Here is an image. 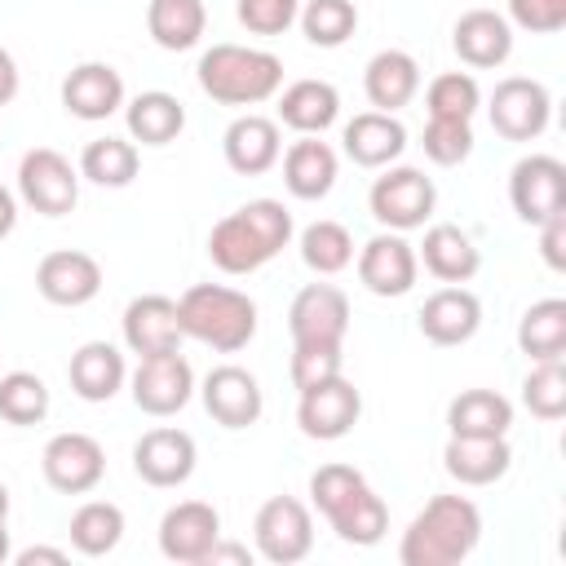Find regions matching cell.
<instances>
[{
  "instance_id": "6da1fadb",
  "label": "cell",
  "mask_w": 566,
  "mask_h": 566,
  "mask_svg": "<svg viewBox=\"0 0 566 566\" xmlns=\"http://www.w3.org/2000/svg\"><path fill=\"white\" fill-rule=\"evenodd\" d=\"M292 212L283 199H248L208 234V256L221 274H252L292 243Z\"/></svg>"
},
{
  "instance_id": "7a4b0ae2",
  "label": "cell",
  "mask_w": 566,
  "mask_h": 566,
  "mask_svg": "<svg viewBox=\"0 0 566 566\" xmlns=\"http://www.w3.org/2000/svg\"><path fill=\"white\" fill-rule=\"evenodd\" d=\"M310 500L314 509L327 517V526L345 539V544H358V548H371L385 539L389 531V509L385 500L371 491V482L354 469V464H318L310 473Z\"/></svg>"
},
{
  "instance_id": "3957f363",
  "label": "cell",
  "mask_w": 566,
  "mask_h": 566,
  "mask_svg": "<svg viewBox=\"0 0 566 566\" xmlns=\"http://www.w3.org/2000/svg\"><path fill=\"white\" fill-rule=\"evenodd\" d=\"M482 539V513L469 495H433L402 531V566H455Z\"/></svg>"
},
{
  "instance_id": "277c9868",
  "label": "cell",
  "mask_w": 566,
  "mask_h": 566,
  "mask_svg": "<svg viewBox=\"0 0 566 566\" xmlns=\"http://www.w3.org/2000/svg\"><path fill=\"white\" fill-rule=\"evenodd\" d=\"M199 88L221 106H261L283 88V62L252 44H212L199 66Z\"/></svg>"
},
{
  "instance_id": "5b68a950",
  "label": "cell",
  "mask_w": 566,
  "mask_h": 566,
  "mask_svg": "<svg viewBox=\"0 0 566 566\" xmlns=\"http://www.w3.org/2000/svg\"><path fill=\"white\" fill-rule=\"evenodd\" d=\"M181 332L217 354H234L256 336V301L226 283H195L177 301Z\"/></svg>"
},
{
  "instance_id": "8992f818",
  "label": "cell",
  "mask_w": 566,
  "mask_h": 566,
  "mask_svg": "<svg viewBox=\"0 0 566 566\" xmlns=\"http://www.w3.org/2000/svg\"><path fill=\"white\" fill-rule=\"evenodd\" d=\"M433 203H438L433 181H429L420 168H411V164L385 168V172L371 181V190H367L371 217H376L385 230H398V234L420 230V226L433 217Z\"/></svg>"
},
{
  "instance_id": "52a82bcc",
  "label": "cell",
  "mask_w": 566,
  "mask_h": 566,
  "mask_svg": "<svg viewBox=\"0 0 566 566\" xmlns=\"http://www.w3.org/2000/svg\"><path fill=\"white\" fill-rule=\"evenodd\" d=\"M18 195L40 217H66L80 203V168L62 150L35 146L18 164Z\"/></svg>"
},
{
  "instance_id": "ba28073f",
  "label": "cell",
  "mask_w": 566,
  "mask_h": 566,
  "mask_svg": "<svg viewBox=\"0 0 566 566\" xmlns=\"http://www.w3.org/2000/svg\"><path fill=\"white\" fill-rule=\"evenodd\" d=\"M252 539H256V553L274 566H296L310 557L314 548V522H310V509L296 500V495H270L256 517H252Z\"/></svg>"
},
{
  "instance_id": "9c48e42d",
  "label": "cell",
  "mask_w": 566,
  "mask_h": 566,
  "mask_svg": "<svg viewBox=\"0 0 566 566\" xmlns=\"http://www.w3.org/2000/svg\"><path fill=\"white\" fill-rule=\"evenodd\" d=\"M486 115H491V128L504 142H535L553 119V97L539 80L509 75V80L495 84V93L486 102Z\"/></svg>"
},
{
  "instance_id": "30bf717a",
  "label": "cell",
  "mask_w": 566,
  "mask_h": 566,
  "mask_svg": "<svg viewBox=\"0 0 566 566\" xmlns=\"http://www.w3.org/2000/svg\"><path fill=\"white\" fill-rule=\"evenodd\" d=\"M40 469H44V482L53 491H62V495H88L106 478V451H102V442L93 433L66 429V433H53L44 442Z\"/></svg>"
},
{
  "instance_id": "8fae6325",
  "label": "cell",
  "mask_w": 566,
  "mask_h": 566,
  "mask_svg": "<svg viewBox=\"0 0 566 566\" xmlns=\"http://www.w3.org/2000/svg\"><path fill=\"white\" fill-rule=\"evenodd\" d=\"M292 345H345L349 296L336 283H305L287 305Z\"/></svg>"
},
{
  "instance_id": "7c38bea8",
  "label": "cell",
  "mask_w": 566,
  "mask_h": 566,
  "mask_svg": "<svg viewBox=\"0 0 566 566\" xmlns=\"http://www.w3.org/2000/svg\"><path fill=\"white\" fill-rule=\"evenodd\" d=\"M509 203L526 226L548 221L566 208V164L557 155H526L509 172Z\"/></svg>"
},
{
  "instance_id": "4fadbf2b",
  "label": "cell",
  "mask_w": 566,
  "mask_h": 566,
  "mask_svg": "<svg viewBox=\"0 0 566 566\" xmlns=\"http://www.w3.org/2000/svg\"><path fill=\"white\" fill-rule=\"evenodd\" d=\"M358 416H363V394L354 389V380H345V371L332 376V380H323V385L301 389L296 424H301V433L314 438V442H336V438H345V433L358 424Z\"/></svg>"
},
{
  "instance_id": "5bb4252c",
  "label": "cell",
  "mask_w": 566,
  "mask_h": 566,
  "mask_svg": "<svg viewBox=\"0 0 566 566\" xmlns=\"http://www.w3.org/2000/svg\"><path fill=\"white\" fill-rule=\"evenodd\" d=\"M195 394V367L181 358V349L137 358L133 371V402L146 416H177Z\"/></svg>"
},
{
  "instance_id": "9a60e30c",
  "label": "cell",
  "mask_w": 566,
  "mask_h": 566,
  "mask_svg": "<svg viewBox=\"0 0 566 566\" xmlns=\"http://www.w3.org/2000/svg\"><path fill=\"white\" fill-rule=\"evenodd\" d=\"M420 261L398 230H380L358 248V283L371 296H407L416 287Z\"/></svg>"
},
{
  "instance_id": "2e32d148",
  "label": "cell",
  "mask_w": 566,
  "mask_h": 566,
  "mask_svg": "<svg viewBox=\"0 0 566 566\" xmlns=\"http://www.w3.org/2000/svg\"><path fill=\"white\" fill-rule=\"evenodd\" d=\"M35 292L49 305H62V310L88 305L102 292V265H97V256H88L80 248L44 252L40 265H35Z\"/></svg>"
},
{
  "instance_id": "e0dca14e",
  "label": "cell",
  "mask_w": 566,
  "mask_h": 566,
  "mask_svg": "<svg viewBox=\"0 0 566 566\" xmlns=\"http://www.w3.org/2000/svg\"><path fill=\"white\" fill-rule=\"evenodd\" d=\"M199 464V447L186 429H172V424H159V429H146L133 447V469L146 486H181L190 482Z\"/></svg>"
},
{
  "instance_id": "ac0fdd59",
  "label": "cell",
  "mask_w": 566,
  "mask_h": 566,
  "mask_svg": "<svg viewBox=\"0 0 566 566\" xmlns=\"http://www.w3.org/2000/svg\"><path fill=\"white\" fill-rule=\"evenodd\" d=\"M119 332H124V345H128L137 358L181 349V340H186V332H181V314H177V301H172V296H159V292L133 296V301L124 305Z\"/></svg>"
},
{
  "instance_id": "d6986e66",
  "label": "cell",
  "mask_w": 566,
  "mask_h": 566,
  "mask_svg": "<svg viewBox=\"0 0 566 566\" xmlns=\"http://www.w3.org/2000/svg\"><path fill=\"white\" fill-rule=\"evenodd\" d=\"M217 539H221V513L203 500H181L159 517V553L168 562L203 566V557Z\"/></svg>"
},
{
  "instance_id": "ffe728a7",
  "label": "cell",
  "mask_w": 566,
  "mask_h": 566,
  "mask_svg": "<svg viewBox=\"0 0 566 566\" xmlns=\"http://www.w3.org/2000/svg\"><path fill=\"white\" fill-rule=\"evenodd\" d=\"M203 407L208 416L221 424V429H248L261 420L265 411V394L256 385V376L248 367H234V363H221L203 376Z\"/></svg>"
},
{
  "instance_id": "44dd1931",
  "label": "cell",
  "mask_w": 566,
  "mask_h": 566,
  "mask_svg": "<svg viewBox=\"0 0 566 566\" xmlns=\"http://www.w3.org/2000/svg\"><path fill=\"white\" fill-rule=\"evenodd\" d=\"M416 323H420V336L433 340V345H464L482 327V301L469 287L447 283V287H438V292L424 296Z\"/></svg>"
},
{
  "instance_id": "7402d4cb",
  "label": "cell",
  "mask_w": 566,
  "mask_h": 566,
  "mask_svg": "<svg viewBox=\"0 0 566 566\" xmlns=\"http://www.w3.org/2000/svg\"><path fill=\"white\" fill-rule=\"evenodd\" d=\"M62 106H66V115H75L84 124L111 119L124 106V75L111 62H80L62 80Z\"/></svg>"
},
{
  "instance_id": "603a6c76",
  "label": "cell",
  "mask_w": 566,
  "mask_h": 566,
  "mask_svg": "<svg viewBox=\"0 0 566 566\" xmlns=\"http://www.w3.org/2000/svg\"><path fill=\"white\" fill-rule=\"evenodd\" d=\"M451 44H455V53H460L464 66L491 71V66H504L509 62V53H513V27L495 9H469V13L455 18Z\"/></svg>"
},
{
  "instance_id": "cb8c5ba5",
  "label": "cell",
  "mask_w": 566,
  "mask_h": 566,
  "mask_svg": "<svg viewBox=\"0 0 566 566\" xmlns=\"http://www.w3.org/2000/svg\"><path fill=\"white\" fill-rule=\"evenodd\" d=\"M340 146L358 168H389L407 150V128L389 111H358L340 128Z\"/></svg>"
},
{
  "instance_id": "d4e9b609",
  "label": "cell",
  "mask_w": 566,
  "mask_h": 566,
  "mask_svg": "<svg viewBox=\"0 0 566 566\" xmlns=\"http://www.w3.org/2000/svg\"><path fill=\"white\" fill-rule=\"evenodd\" d=\"M221 155H226V164H230L239 177H261V172H270V168L279 164V155H283L279 124L265 119V115H256V111L239 115V119L226 128V137H221Z\"/></svg>"
},
{
  "instance_id": "484cf974",
  "label": "cell",
  "mask_w": 566,
  "mask_h": 566,
  "mask_svg": "<svg viewBox=\"0 0 566 566\" xmlns=\"http://www.w3.org/2000/svg\"><path fill=\"white\" fill-rule=\"evenodd\" d=\"M66 380H71L75 398H84V402H111L124 389L128 367H124V354L111 340H84L71 354V363H66Z\"/></svg>"
},
{
  "instance_id": "4316f807",
  "label": "cell",
  "mask_w": 566,
  "mask_h": 566,
  "mask_svg": "<svg viewBox=\"0 0 566 566\" xmlns=\"http://www.w3.org/2000/svg\"><path fill=\"white\" fill-rule=\"evenodd\" d=\"M509 464H513L509 438H460V433H451L447 447H442V469L460 486H491L509 473Z\"/></svg>"
},
{
  "instance_id": "83f0119b",
  "label": "cell",
  "mask_w": 566,
  "mask_h": 566,
  "mask_svg": "<svg viewBox=\"0 0 566 566\" xmlns=\"http://www.w3.org/2000/svg\"><path fill=\"white\" fill-rule=\"evenodd\" d=\"M336 172H340V159H336V150H332L327 142H318V137H301V142H292V146L283 150V186H287L292 199L314 203V199L332 195Z\"/></svg>"
},
{
  "instance_id": "f1b7e54d",
  "label": "cell",
  "mask_w": 566,
  "mask_h": 566,
  "mask_svg": "<svg viewBox=\"0 0 566 566\" xmlns=\"http://www.w3.org/2000/svg\"><path fill=\"white\" fill-rule=\"evenodd\" d=\"M416 261H424V270L438 283H469L482 270L478 243L460 226H451V221H438V226L424 230V243L416 248Z\"/></svg>"
},
{
  "instance_id": "f546056e",
  "label": "cell",
  "mask_w": 566,
  "mask_h": 566,
  "mask_svg": "<svg viewBox=\"0 0 566 566\" xmlns=\"http://www.w3.org/2000/svg\"><path fill=\"white\" fill-rule=\"evenodd\" d=\"M363 93L376 111H398L420 93V66L407 49H380L367 66H363Z\"/></svg>"
},
{
  "instance_id": "4dcf8cb0",
  "label": "cell",
  "mask_w": 566,
  "mask_h": 566,
  "mask_svg": "<svg viewBox=\"0 0 566 566\" xmlns=\"http://www.w3.org/2000/svg\"><path fill=\"white\" fill-rule=\"evenodd\" d=\"M340 115V93L327 80H292L279 93V124H287L301 137H318Z\"/></svg>"
},
{
  "instance_id": "1f68e13d",
  "label": "cell",
  "mask_w": 566,
  "mask_h": 566,
  "mask_svg": "<svg viewBox=\"0 0 566 566\" xmlns=\"http://www.w3.org/2000/svg\"><path fill=\"white\" fill-rule=\"evenodd\" d=\"M124 124L128 137L142 146H168L186 128V106L164 88H146L133 102H124Z\"/></svg>"
},
{
  "instance_id": "d6a6232c",
  "label": "cell",
  "mask_w": 566,
  "mask_h": 566,
  "mask_svg": "<svg viewBox=\"0 0 566 566\" xmlns=\"http://www.w3.org/2000/svg\"><path fill=\"white\" fill-rule=\"evenodd\" d=\"M513 402L495 389H464L447 407V429L460 438H509Z\"/></svg>"
},
{
  "instance_id": "836d02e7",
  "label": "cell",
  "mask_w": 566,
  "mask_h": 566,
  "mask_svg": "<svg viewBox=\"0 0 566 566\" xmlns=\"http://www.w3.org/2000/svg\"><path fill=\"white\" fill-rule=\"evenodd\" d=\"M203 27H208L203 0H150L146 4V31L168 53L195 49L199 35H203Z\"/></svg>"
},
{
  "instance_id": "e575fe53",
  "label": "cell",
  "mask_w": 566,
  "mask_h": 566,
  "mask_svg": "<svg viewBox=\"0 0 566 566\" xmlns=\"http://www.w3.org/2000/svg\"><path fill=\"white\" fill-rule=\"evenodd\" d=\"M142 168V155H137V142L133 137H93L84 150H80V177L93 181V186H106V190H124Z\"/></svg>"
},
{
  "instance_id": "d590c367",
  "label": "cell",
  "mask_w": 566,
  "mask_h": 566,
  "mask_svg": "<svg viewBox=\"0 0 566 566\" xmlns=\"http://www.w3.org/2000/svg\"><path fill=\"white\" fill-rule=\"evenodd\" d=\"M517 349L531 363H553L566 354V301L562 296H544L535 301L522 323H517Z\"/></svg>"
},
{
  "instance_id": "8d00e7d4",
  "label": "cell",
  "mask_w": 566,
  "mask_h": 566,
  "mask_svg": "<svg viewBox=\"0 0 566 566\" xmlns=\"http://www.w3.org/2000/svg\"><path fill=\"white\" fill-rule=\"evenodd\" d=\"M124 539V509L111 500H88L71 513V544L84 557H106Z\"/></svg>"
},
{
  "instance_id": "74e56055",
  "label": "cell",
  "mask_w": 566,
  "mask_h": 566,
  "mask_svg": "<svg viewBox=\"0 0 566 566\" xmlns=\"http://www.w3.org/2000/svg\"><path fill=\"white\" fill-rule=\"evenodd\" d=\"M301 31L310 44L318 49H340L354 31H358V9L354 0H305L301 13H296Z\"/></svg>"
},
{
  "instance_id": "f35d334b",
  "label": "cell",
  "mask_w": 566,
  "mask_h": 566,
  "mask_svg": "<svg viewBox=\"0 0 566 566\" xmlns=\"http://www.w3.org/2000/svg\"><path fill=\"white\" fill-rule=\"evenodd\" d=\"M482 106V88L469 71H442L424 88V111L429 119H473Z\"/></svg>"
},
{
  "instance_id": "ab89813d",
  "label": "cell",
  "mask_w": 566,
  "mask_h": 566,
  "mask_svg": "<svg viewBox=\"0 0 566 566\" xmlns=\"http://www.w3.org/2000/svg\"><path fill=\"white\" fill-rule=\"evenodd\" d=\"M301 261L314 274H340L354 261V239L340 221H310L301 230Z\"/></svg>"
},
{
  "instance_id": "60d3db41",
  "label": "cell",
  "mask_w": 566,
  "mask_h": 566,
  "mask_svg": "<svg viewBox=\"0 0 566 566\" xmlns=\"http://www.w3.org/2000/svg\"><path fill=\"white\" fill-rule=\"evenodd\" d=\"M53 398H49V385L35 376V371H9L0 376V420L9 424H40L49 416Z\"/></svg>"
},
{
  "instance_id": "b9f144b4",
  "label": "cell",
  "mask_w": 566,
  "mask_h": 566,
  "mask_svg": "<svg viewBox=\"0 0 566 566\" xmlns=\"http://www.w3.org/2000/svg\"><path fill=\"white\" fill-rule=\"evenodd\" d=\"M522 402L539 420H562L566 416V367H562V358L531 367V376L522 380Z\"/></svg>"
},
{
  "instance_id": "7bdbcfd3",
  "label": "cell",
  "mask_w": 566,
  "mask_h": 566,
  "mask_svg": "<svg viewBox=\"0 0 566 566\" xmlns=\"http://www.w3.org/2000/svg\"><path fill=\"white\" fill-rule=\"evenodd\" d=\"M420 146L438 168H455L473 155V119H429Z\"/></svg>"
},
{
  "instance_id": "ee69618b",
  "label": "cell",
  "mask_w": 566,
  "mask_h": 566,
  "mask_svg": "<svg viewBox=\"0 0 566 566\" xmlns=\"http://www.w3.org/2000/svg\"><path fill=\"white\" fill-rule=\"evenodd\" d=\"M340 371H345L340 345H292L287 376H292L296 394L310 389V385H323V380H332V376H340Z\"/></svg>"
},
{
  "instance_id": "f6af8a7d",
  "label": "cell",
  "mask_w": 566,
  "mask_h": 566,
  "mask_svg": "<svg viewBox=\"0 0 566 566\" xmlns=\"http://www.w3.org/2000/svg\"><path fill=\"white\" fill-rule=\"evenodd\" d=\"M234 13L252 35H283L296 22L301 0H239Z\"/></svg>"
},
{
  "instance_id": "bcb514c9",
  "label": "cell",
  "mask_w": 566,
  "mask_h": 566,
  "mask_svg": "<svg viewBox=\"0 0 566 566\" xmlns=\"http://www.w3.org/2000/svg\"><path fill=\"white\" fill-rule=\"evenodd\" d=\"M509 27L531 35H553L566 27V0H509Z\"/></svg>"
},
{
  "instance_id": "7dc6e473",
  "label": "cell",
  "mask_w": 566,
  "mask_h": 566,
  "mask_svg": "<svg viewBox=\"0 0 566 566\" xmlns=\"http://www.w3.org/2000/svg\"><path fill=\"white\" fill-rule=\"evenodd\" d=\"M535 230H539V256L548 261V270H566V208L539 221Z\"/></svg>"
},
{
  "instance_id": "c3c4849f",
  "label": "cell",
  "mask_w": 566,
  "mask_h": 566,
  "mask_svg": "<svg viewBox=\"0 0 566 566\" xmlns=\"http://www.w3.org/2000/svg\"><path fill=\"white\" fill-rule=\"evenodd\" d=\"M18 84H22L18 62H13V53H9V49H0V106H9V102L18 97Z\"/></svg>"
},
{
  "instance_id": "681fc988",
  "label": "cell",
  "mask_w": 566,
  "mask_h": 566,
  "mask_svg": "<svg viewBox=\"0 0 566 566\" xmlns=\"http://www.w3.org/2000/svg\"><path fill=\"white\" fill-rule=\"evenodd\" d=\"M221 562H239V566H252V553L243 548V544H212L208 548V557H203V566H221Z\"/></svg>"
},
{
  "instance_id": "f907efd6",
  "label": "cell",
  "mask_w": 566,
  "mask_h": 566,
  "mask_svg": "<svg viewBox=\"0 0 566 566\" xmlns=\"http://www.w3.org/2000/svg\"><path fill=\"white\" fill-rule=\"evenodd\" d=\"M13 562H18V566H35V562L62 566V562H66V553H62V548H44V544H35V548H22V553H13Z\"/></svg>"
},
{
  "instance_id": "816d5d0a",
  "label": "cell",
  "mask_w": 566,
  "mask_h": 566,
  "mask_svg": "<svg viewBox=\"0 0 566 566\" xmlns=\"http://www.w3.org/2000/svg\"><path fill=\"white\" fill-rule=\"evenodd\" d=\"M13 226H18V199L9 186H0V239L13 234Z\"/></svg>"
},
{
  "instance_id": "f5cc1de1",
  "label": "cell",
  "mask_w": 566,
  "mask_h": 566,
  "mask_svg": "<svg viewBox=\"0 0 566 566\" xmlns=\"http://www.w3.org/2000/svg\"><path fill=\"white\" fill-rule=\"evenodd\" d=\"M13 557V544H9V526H4V517H0V566Z\"/></svg>"
},
{
  "instance_id": "db71d44e",
  "label": "cell",
  "mask_w": 566,
  "mask_h": 566,
  "mask_svg": "<svg viewBox=\"0 0 566 566\" xmlns=\"http://www.w3.org/2000/svg\"><path fill=\"white\" fill-rule=\"evenodd\" d=\"M0 517L9 522V486H4V482H0Z\"/></svg>"
}]
</instances>
